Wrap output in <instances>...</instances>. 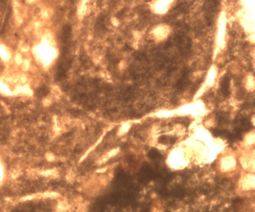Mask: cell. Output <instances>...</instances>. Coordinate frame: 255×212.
<instances>
[{
  "mask_svg": "<svg viewBox=\"0 0 255 212\" xmlns=\"http://www.w3.org/2000/svg\"><path fill=\"white\" fill-rule=\"evenodd\" d=\"M236 165V160L233 155H227L224 156L221 159L220 161V167L221 169L225 173L232 171L234 170Z\"/></svg>",
  "mask_w": 255,
  "mask_h": 212,
  "instance_id": "obj_1",
  "label": "cell"
},
{
  "mask_svg": "<svg viewBox=\"0 0 255 212\" xmlns=\"http://www.w3.org/2000/svg\"><path fill=\"white\" fill-rule=\"evenodd\" d=\"M240 187L243 191H249L254 188V176L252 173H248L240 180Z\"/></svg>",
  "mask_w": 255,
  "mask_h": 212,
  "instance_id": "obj_2",
  "label": "cell"
},
{
  "mask_svg": "<svg viewBox=\"0 0 255 212\" xmlns=\"http://www.w3.org/2000/svg\"><path fill=\"white\" fill-rule=\"evenodd\" d=\"M254 134L253 132L249 133V134L245 137V146H251V145L254 144Z\"/></svg>",
  "mask_w": 255,
  "mask_h": 212,
  "instance_id": "obj_3",
  "label": "cell"
}]
</instances>
